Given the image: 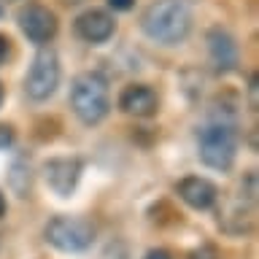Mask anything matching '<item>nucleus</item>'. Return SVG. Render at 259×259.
Returning <instances> with one entry per match:
<instances>
[{"label": "nucleus", "mask_w": 259, "mask_h": 259, "mask_svg": "<svg viewBox=\"0 0 259 259\" xmlns=\"http://www.w3.org/2000/svg\"><path fill=\"white\" fill-rule=\"evenodd\" d=\"M141 27L157 44H181L192 30V3L189 0H154L143 11Z\"/></svg>", "instance_id": "1"}, {"label": "nucleus", "mask_w": 259, "mask_h": 259, "mask_svg": "<svg viewBox=\"0 0 259 259\" xmlns=\"http://www.w3.org/2000/svg\"><path fill=\"white\" fill-rule=\"evenodd\" d=\"M70 105L84 124H97L111 108L108 84L100 73H78L70 87Z\"/></svg>", "instance_id": "2"}, {"label": "nucleus", "mask_w": 259, "mask_h": 259, "mask_svg": "<svg viewBox=\"0 0 259 259\" xmlns=\"http://www.w3.org/2000/svg\"><path fill=\"white\" fill-rule=\"evenodd\" d=\"M238 154V133L227 121H213L200 135V159L213 170H230Z\"/></svg>", "instance_id": "3"}, {"label": "nucleus", "mask_w": 259, "mask_h": 259, "mask_svg": "<svg viewBox=\"0 0 259 259\" xmlns=\"http://www.w3.org/2000/svg\"><path fill=\"white\" fill-rule=\"evenodd\" d=\"M46 240L54 248L76 254V251H84L92 246L95 224L89 219H81V216H54L46 224Z\"/></svg>", "instance_id": "4"}, {"label": "nucleus", "mask_w": 259, "mask_h": 259, "mask_svg": "<svg viewBox=\"0 0 259 259\" xmlns=\"http://www.w3.org/2000/svg\"><path fill=\"white\" fill-rule=\"evenodd\" d=\"M57 84H60V60H57L54 49H40L32 60V68L27 73V81H24V89L32 100H46V97L54 95Z\"/></svg>", "instance_id": "5"}, {"label": "nucleus", "mask_w": 259, "mask_h": 259, "mask_svg": "<svg viewBox=\"0 0 259 259\" xmlns=\"http://www.w3.org/2000/svg\"><path fill=\"white\" fill-rule=\"evenodd\" d=\"M19 27L30 40L46 44L57 35V16L44 6H27L19 11Z\"/></svg>", "instance_id": "6"}, {"label": "nucleus", "mask_w": 259, "mask_h": 259, "mask_svg": "<svg viewBox=\"0 0 259 259\" xmlns=\"http://www.w3.org/2000/svg\"><path fill=\"white\" fill-rule=\"evenodd\" d=\"M44 173H46V181L49 186L68 197V194L76 189L78 178H81V162L76 157H57V159H49L44 165Z\"/></svg>", "instance_id": "7"}, {"label": "nucleus", "mask_w": 259, "mask_h": 259, "mask_svg": "<svg viewBox=\"0 0 259 259\" xmlns=\"http://www.w3.org/2000/svg\"><path fill=\"white\" fill-rule=\"evenodd\" d=\"M157 92H154L151 87H146V84H133V87H127L124 92H121L119 97V108L130 113V116H154L157 113Z\"/></svg>", "instance_id": "8"}, {"label": "nucleus", "mask_w": 259, "mask_h": 259, "mask_svg": "<svg viewBox=\"0 0 259 259\" xmlns=\"http://www.w3.org/2000/svg\"><path fill=\"white\" fill-rule=\"evenodd\" d=\"M208 52H210V60H213L219 73H230L238 65V44L222 27H213L208 32Z\"/></svg>", "instance_id": "9"}, {"label": "nucleus", "mask_w": 259, "mask_h": 259, "mask_svg": "<svg viewBox=\"0 0 259 259\" xmlns=\"http://www.w3.org/2000/svg\"><path fill=\"white\" fill-rule=\"evenodd\" d=\"M178 194L181 200L186 202L189 208H197V210H208L210 205L216 202L219 197V189L208 178H200V176H186L181 184H178Z\"/></svg>", "instance_id": "10"}, {"label": "nucleus", "mask_w": 259, "mask_h": 259, "mask_svg": "<svg viewBox=\"0 0 259 259\" xmlns=\"http://www.w3.org/2000/svg\"><path fill=\"white\" fill-rule=\"evenodd\" d=\"M113 19L105 11H97V8H92V11H84L76 19V32L81 38L87 40V44H105L111 35H113Z\"/></svg>", "instance_id": "11"}, {"label": "nucleus", "mask_w": 259, "mask_h": 259, "mask_svg": "<svg viewBox=\"0 0 259 259\" xmlns=\"http://www.w3.org/2000/svg\"><path fill=\"white\" fill-rule=\"evenodd\" d=\"M189 259H219V251L213 246H200L189 254Z\"/></svg>", "instance_id": "12"}, {"label": "nucleus", "mask_w": 259, "mask_h": 259, "mask_svg": "<svg viewBox=\"0 0 259 259\" xmlns=\"http://www.w3.org/2000/svg\"><path fill=\"white\" fill-rule=\"evenodd\" d=\"M11 143H14V130L0 124V149H6V146H11Z\"/></svg>", "instance_id": "13"}, {"label": "nucleus", "mask_w": 259, "mask_h": 259, "mask_svg": "<svg viewBox=\"0 0 259 259\" xmlns=\"http://www.w3.org/2000/svg\"><path fill=\"white\" fill-rule=\"evenodd\" d=\"M108 6L113 11H130V8L135 6V0H108Z\"/></svg>", "instance_id": "14"}, {"label": "nucleus", "mask_w": 259, "mask_h": 259, "mask_svg": "<svg viewBox=\"0 0 259 259\" xmlns=\"http://www.w3.org/2000/svg\"><path fill=\"white\" fill-rule=\"evenodd\" d=\"M143 259H173V256H170L165 248H151V251H149V254H146Z\"/></svg>", "instance_id": "15"}, {"label": "nucleus", "mask_w": 259, "mask_h": 259, "mask_svg": "<svg viewBox=\"0 0 259 259\" xmlns=\"http://www.w3.org/2000/svg\"><path fill=\"white\" fill-rule=\"evenodd\" d=\"M6 54H8V40H6L3 35H0V62L6 60Z\"/></svg>", "instance_id": "16"}, {"label": "nucleus", "mask_w": 259, "mask_h": 259, "mask_svg": "<svg viewBox=\"0 0 259 259\" xmlns=\"http://www.w3.org/2000/svg\"><path fill=\"white\" fill-rule=\"evenodd\" d=\"M6 213V200H3V194H0V216Z\"/></svg>", "instance_id": "17"}, {"label": "nucleus", "mask_w": 259, "mask_h": 259, "mask_svg": "<svg viewBox=\"0 0 259 259\" xmlns=\"http://www.w3.org/2000/svg\"><path fill=\"white\" fill-rule=\"evenodd\" d=\"M0 103H3V87H0Z\"/></svg>", "instance_id": "18"}, {"label": "nucleus", "mask_w": 259, "mask_h": 259, "mask_svg": "<svg viewBox=\"0 0 259 259\" xmlns=\"http://www.w3.org/2000/svg\"><path fill=\"white\" fill-rule=\"evenodd\" d=\"M0 14H3V6H0Z\"/></svg>", "instance_id": "19"}]
</instances>
